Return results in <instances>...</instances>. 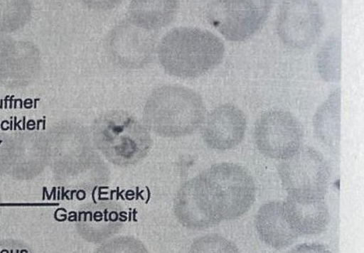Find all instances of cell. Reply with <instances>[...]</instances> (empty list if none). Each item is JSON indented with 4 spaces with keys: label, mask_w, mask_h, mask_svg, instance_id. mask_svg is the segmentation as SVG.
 Masks as SVG:
<instances>
[{
    "label": "cell",
    "mask_w": 364,
    "mask_h": 253,
    "mask_svg": "<svg viewBox=\"0 0 364 253\" xmlns=\"http://www.w3.org/2000/svg\"><path fill=\"white\" fill-rule=\"evenodd\" d=\"M225 51L224 42L210 31L180 27L166 35L161 47V59L171 75L193 79L218 68Z\"/></svg>",
    "instance_id": "1"
},
{
    "label": "cell",
    "mask_w": 364,
    "mask_h": 253,
    "mask_svg": "<svg viewBox=\"0 0 364 253\" xmlns=\"http://www.w3.org/2000/svg\"><path fill=\"white\" fill-rule=\"evenodd\" d=\"M196 178L205 199L221 221L239 219L255 203V181L239 164L212 165Z\"/></svg>",
    "instance_id": "2"
},
{
    "label": "cell",
    "mask_w": 364,
    "mask_h": 253,
    "mask_svg": "<svg viewBox=\"0 0 364 253\" xmlns=\"http://www.w3.org/2000/svg\"><path fill=\"white\" fill-rule=\"evenodd\" d=\"M206 117L199 94L189 87L168 86L159 91L154 103V121L159 132L178 138L192 134Z\"/></svg>",
    "instance_id": "3"
},
{
    "label": "cell",
    "mask_w": 364,
    "mask_h": 253,
    "mask_svg": "<svg viewBox=\"0 0 364 253\" xmlns=\"http://www.w3.org/2000/svg\"><path fill=\"white\" fill-rule=\"evenodd\" d=\"M282 185L289 196L306 199H324L331 168L323 154L313 147H301L278 168Z\"/></svg>",
    "instance_id": "4"
},
{
    "label": "cell",
    "mask_w": 364,
    "mask_h": 253,
    "mask_svg": "<svg viewBox=\"0 0 364 253\" xmlns=\"http://www.w3.org/2000/svg\"><path fill=\"white\" fill-rule=\"evenodd\" d=\"M272 4L268 0H219L208 6V17L228 41H243L261 29Z\"/></svg>",
    "instance_id": "5"
},
{
    "label": "cell",
    "mask_w": 364,
    "mask_h": 253,
    "mask_svg": "<svg viewBox=\"0 0 364 253\" xmlns=\"http://www.w3.org/2000/svg\"><path fill=\"white\" fill-rule=\"evenodd\" d=\"M304 129L294 115L281 109L264 112L254 128V142L263 156L285 160L301 149Z\"/></svg>",
    "instance_id": "6"
},
{
    "label": "cell",
    "mask_w": 364,
    "mask_h": 253,
    "mask_svg": "<svg viewBox=\"0 0 364 253\" xmlns=\"http://www.w3.org/2000/svg\"><path fill=\"white\" fill-rule=\"evenodd\" d=\"M323 9L310 0L284 1L278 10L279 37L289 48L306 49L319 40L323 29Z\"/></svg>",
    "instance_id": "7"
},
{
    "label": "cell",
    "mask_w": 364,
    "mask_h": 253,
    "mask_svg": "<svg viewBox=\"0 0 364 253\" xmlns=\"http://www.w3.org/2000/svg\"><path fill=\"white\" fill-rule=\"evenodd\" d=\"M126 220L125 212L119 205L111 202H99L79 210L75 227L83 240L102 244L119 233Z\"/></svg>",
    "instance_id": "8"
},
{
    "label": "cell",
    "mask_w": 364,
    "mask_h": 253,
    "mask_svg": "<svg viewBox=\"0 0 364 253\" xmlns=\"http://www.w3.org/2000/svg\"><path fill=\"white\" fill-rule=\"evenodd\" d=\"M246 129L247 118L242 109L232 104H224L205 117L203 138L211 149L229 150L242 143Z\"/></svg>",
    "instance_id": "9"
},
{
    "label": "cell",
    "mask_w": 364,
    "mask_h": 253,
    "mask_svg": "<svg viewBox=\"0 0 364 253\" xmlns=\"http://www.w3.org/2000/svg\"><path fill=\"white\" fill-rule=\"evenodd\" d=\"M174 213L182 226L193 230H204L222 222L211 209L196 178L186 181L174 200Z\"/></svg>",
    "instance_id": "10"
},
{
    "label": "cell",
    "mask_w": 364,
    "mask_h": 253,
    "mask_svg": "<svg viewBox=\"0 0 364 253\" xmlns=\"http://www.w3.org/2000/svg\"><path fill=\"white\" fill-rule=\"evenodd\" d=\"M284 205L289 222L299 237L321 234L330 224L331 214L323 199L288 195Z\"/></svg>",
    "instance_id": "11"
},
{
    "label": "cell",
    "mask_w": 364,
    "mask_h": 253,
    "mask_svg": "<svg viewBox=\"0 0 364 253\" xmlns=\"http://www.w3.org/2000/svg\"><path fill=\"white\" fill-rule=\"evenodd\" d=\"M255 227L261 240L274 249L287 248L299 237L289 222L284 202H269L261 206L256 214Z\"/></svg>",
    "instance_id": "12"
},
{
    "label": "cell",
    "mask_w": 364,
    "mask_h": 253,
    "mask_svg": "<svg viewBox=\"0 0 364 253\" xmlns=\"http://www.w3.org/2000/svg\"><path fill=\"white\" fill-rule=\"evenodd\" d=\"M341 90L332 92L314 116L316 138L331 150L337 151L341 143Z\"/></svg>",
    "instance_id": "13"
},
{
    "label": "cell",
    "mask_w": 364,
    "mask_h": 253,
    "mask_svg": "<svg viewBox=\"0 0 364 253\" xmlns=\"http://www.w3.org/2000/svg\"><path fill=\"white\" fill-rule=\"evenodd\" d=\"M321 77L330 82L341 78V41L337 37L328 38L317 55Z\"/></svg>",
    "instance_id": "14"
},
{
    "label": "cell",
    "mask_w": 364,
    "mask_h": 253,
    "mask_svg": "<svg viewBox=\"0 0 364 253\" xmlns=\"http://www.w3.org/2000/svg\"><path fill=\"white\" fill-rule=\"evenodd\" d=\"M189 253H240V251L229 239L210 234L196 238L191 245Z\"/></svg>",
    "instance_id": "15"
},
{
    "label": "cell",
    "mask_w": 364,
    "mask_h": 253,
    "mask_svg": "<svg viewBox=\"0 0 364 253\" xmlns=\"http://www.w3.org/2000/svg\"><path fill=\"white\" fill-rule=\"evenodd\" d=\"M93 253H149V252L139 239L125 235V237H115L104 242Z\"/></svg>",
    "instance_id": "16"
},
{
    "label": "cell",
    "mask_w": 364,
    "mask_h": 253,
    "mask_svg": "<svg viewBox=\"0 0 364 253\" xmlns=\"http://www.w3.org/2000/svg\"><path fill=\"white\" fill-rule=\"evenodd\" d=\"M16 61L12 41L0 34V82H9L16 75Z\"/></svg>",
    "instance_id": "17"
},
{
    "label": "cell",
    "mask_w": 364,
    "mask_h": 253,
    "mask_svg": "<svg viewBox=\"0 0 364 253\" xmlns=\"http://www.w3.org/2000/svg\"><path fill=\"white\" fill-rule=\"evenodd\" d=\"M18 17V5L16 2L0 1V33L16 29Z\"/></svg>",
    "instance_id": "18"
},
{
    "label": "cell",
    "mask_w": 364,
    "mask_h": 253,
    "mask_svg": "<svg viewBox=\"0 0 364 253\" xmlns=\"http://www.w3.org/2000/svg\"><path fill=\"white\" fill-rule=\"evenodd\" d=\"M0 253H35L30 245L16 239L0 240Z\"/></svg>",
    "instance_id": "19"
},
{
    "label": "cell",
    "mask_w": 364,
    "mask_h": 253,
    "mask_svg": "<svg viewBox=\"0 0 364 253\" xmlns=\"http://www.w3.org/2000/svg\"><path fill=\"white\" fill-rule=\"evenodd\" d=\"M10 157H11V151L9 144L0 136V176L9 172Z\"/></svg>",
    "instance_id": "20"
},
{
    "label": "cell",
    "mask_w": 364,
    "mask_h": 253,
    "mask_svg": "<svg viewBox=\"0 0 364 253\" xmlns=\"http://www.w3.org/2000/svg\"><path fill=\"white\" fill-rule=\"evenodd\" d=\"M286 253H333L326 246L320 244H302L295 246Z\"/></svg>",
    "instance_id": "21"
}]
</instances>
